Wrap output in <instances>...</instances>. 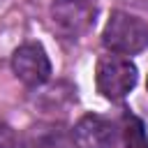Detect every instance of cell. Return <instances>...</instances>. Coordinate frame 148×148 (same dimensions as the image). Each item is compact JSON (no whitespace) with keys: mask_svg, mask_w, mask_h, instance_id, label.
Returning a JSON list of instances; mask_svg holds the SVG:
<instances>
[{"mask_svg":"<svg viewBox=\"0 0 148 148\" xmlns=\"http://www.w3.org/2000/svg\"><path fill=\"white\" fill-rule=\"evenodd\" d=\"M136 79H139V69L127 56L109 51V53L99 56V60L95 65L97 90L102 92V97H106L111 102L125 99L134 90Z\"/></svg>","mask_w":148,"mask_h":148,"instance_id":"1","label":"cell"},{"mask_svg":"<svg viewBox=\"0 0 148 148\" xmlns=\"http://www.w3.org/2000/svg\"><path fill=\"white\" fill-rule=\"evenodd\" d=\"M102 44L106 46V51L120 53V56L141 53L148 46V25L139 16L116 9L111 12L102 30Z\"/></svg>","mask_w":148,"mask_h":148,"instance_id":"2","label":"cell"},{"mask_svg":"<svg viewBox=\"0 0 148 148\" xmlns=\"http://www.w3.org/2000/svg\"><path fill=\"white\" fill-rule=\"evenodd\" d=\"M12 72L28 88H39L51 79V60L39 42H25L12 53Z\"/></svg>","mask_w":148,"mask_h":148,"instance_id":"3","label":"cell"},{"mask_svg":"<svg viewBox=\"0 0 148 148\" xmlns=\"http://www.w3.org/2000/svg\"><path fill=\"white\" fill-rule=\"evenodd\" d=\"M56 28L65 35L76 39L95 23V0H56L51 7Z\"/></svg>","mask_w":148,"mask_h":148,"instance_id":"4","label":"cell"},{"mask_svg":"<svg viewBox=\"0 0 148 148\" xmlns=\"http://www.w3.org/2000/svg\"><path fill=\"white\" fill-rule=\"evenodd\" d=\"M72 139L76 148H118L120 132L118 127L97 113H86L76 120L72 130Z\"/></svg>","mask_w":148,"mask_h":148,"instance_id":"5","label":"cell"},{"mask_svg":"<svg viewBox=\"0 0 148 148\" xmlns=\"http://www.w3.org/2000/svg\"><path fill=\"white\" fill-rule=\"evenodd\" d=\"M25 148H74L72 132L60 123H37L23 136Z\"/></svg>","mask_w":148,"mask_h":148,"instance_id":"6","label":"cell"},{"mask_svg":"<svg viewBox=\"0 0 148 148\" xmlns=\"http://www.w3.org/2000/svg\"><path fill=\"white\" fill-rule=\"evenodd\" d=\"M120 141H123V148H148V139H146V132H143V123H141L136 116H125Z\"/></svg>","mask_w":148,"mask_h":148,"instance_id":"7","label":"cell"},{"mask_svg":"<svg viewBox=\"0 0 148 148\" xmlns=\"http://www.w3.org/2000/svg\"><path fill=\"white\" fill-rule=\"evenodd\" d=\"M16 132L7 123H0V148H16Z\"/></svg>","mask_w":148,"mask_h":148,"instance_id":"8","label":"cell"},{"mask_svg":"<svg viewBox=\"0 0 148 148\" xmlns=\"http://www.w3.org/2000/svg\"><path fill=\"white\" fill-rule=\"evenodd\" d=\"M146 88H148V81H146Z\"/></svg>","mask_w":148,"mask_h":148,"instance_id":"9","label":"cell"}]
</instances>
